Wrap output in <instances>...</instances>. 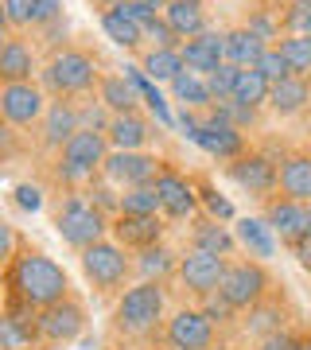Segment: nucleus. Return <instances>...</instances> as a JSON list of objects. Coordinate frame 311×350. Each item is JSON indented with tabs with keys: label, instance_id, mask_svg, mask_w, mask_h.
Returning <instances> with one entry per match:
<instances>
[{
	"label": "nucleus",
	"instance_id": "26",
	"mask_svg": "<svg viewBox=\"0 0 311 350\" xmlns=\"http://www.w3.org/2000/svg\"><path fill=\"white\" fill-rule=\"evenodd\" d=\"M101 27H105V36H109L117 47H137L140 39H144V27H140L129 12H121V8H109V12L101 16Z\"/></svg>",
	"mask_w": 311,
	"mask_h": 350
},
{
	"label": "nucleus",
	"instance_id": "50",
	"mask_svg": "<svg viewBox=\"0 0 311 350\" xmlns=\"http://www.w3.org/2000/svg\"><path fill=\"white\" fill-rule=\"evenodd\" d=\"M140 4H148L152 12H156V8H167V4H172V0H140Z\"/></svg>",
	"mask_w": 311,
	"mask_h": 350
},
{
	"label": "nucleus",
	"instance_id": "15",
	"mask_svg": "<svg viewBox=\"0 0 311 350\" xmlns=\"http://www.w3.org/2000/svg\"><path fill=\"white\" fill-rule=\"evenodd\" d=\"M230 179L237 187H245L249 195H269L280 183V172L265 156H241L237 163H230Z\"/></svg>",
	"mask_w": 311,
	"mask_h": 350
},
{
	"label": "nucleus",
	"instance_id": "52",
	"mask_svg": "<svg viewBox=\"0 0 311 350\" xmlns=\"http://www.w3.org/2000/svg\"><path fill=\"white\" fill-rule=\"evenodd\" d=\"M98 4H113V8H117V4H121V0H98Z\"/></svg>",
	"mask_w": 311,
	"mask_h": 350
},
{
	"label": "nucleus",
	"instance_id": "27",
	"mask_svg": "<svg viewBox=\"0 0 311 350\" xmlns=\"http://www.w3.org/2000/svg\"><path fill=\"white\" fill-rule=\"evenodd\" d=\"M234 98L241 101V105H261V101H269L273 98V82L257 70V66H245L241 75H237V86H234Z\"/></svg>",
	"mask_w": 311,
	"mask_h": 350
},
{
	"label": "nucleus",
	"instance_id": "18",
	"mask_svg": "<svg viewBox=\"0 0 311 350\" xmlns=\"http://www.w3.org/2000/svg\"><path fill=\"white\" fill-rule=\"evenodd\" d=\"M199 144L211 156H218V160H234L237 152H241V133H237V125H230L226 117H206L199 129Z\"/></svg>",
	"mask_w": 311,
	"mask_h": 350
},
{
	"label": "nucleus",
	"instance_id": "42",
	"mask_svg": "<svg viewBox=\"0 0 311 350\" xmlns=\"http://www.w3.org/2000/svg\"><path fill=\"white\" fill-rule=\"evenodd\" d=\"M144 31L156 39V47H175V31H172V24H167V20H152Z\"/></svg>",
	"mask_w": 311,
	"mask_h": 350
},
{
	"label": "nucleus",
	"instance_id": "17",
	"mask_svg": "<svg viewBox=\"0 0 311 350\" xmlns=\"http://www.w3.org/2000/svg\"><path fill=\"white\" fill-rule=\"evenodd\" d=\"M156 191H160V206L163 214H172V218H187V214H195V187L187 183L179 172H160L156 175Z\"/></svg>",
	"mask_w": 311,
	"mask_h": 350
},
{
	"label": "nucleus",
	"instance_id": "28",
	"mask_svg": "<svg viewBox=\"0 0 311 350\" xmlns=\"http://www.w3.org/2000/svg\"><path fill=\"white\" fill-rule=\"evenodd\" d=\"M172 94L179 101H183L187 109H206L214 101V94H211V86H206V78H199V75H191V70H183V75L172 82Z\"/></svg>",
	"mask_w": 311,
	"mask_h": 350
},
{
	"label": "nucleus",
	"instance_id": "8",
	"mask_svg": "<svg viewBox=\"0 0 311 350\" xmlns=\"http://www.w3.org/2000/svg\"><path fill=\"white\" fill-rule=\"evenodd\" d=\"M94 82V63H90V55L82 51H62L55 55L47 66V86L55 94H78V90H86Z\"/></svg>",
	"mask_w": 311,
	"mask_h": 350
},
{
	"label": "nucleus",
	"instance_id": "29",
	"mask_svg": "<svg viewBox=\"0 0 311 350\" xmlns=\"http://www.w3.org/2000/svg\"><path fill=\"white\" fill-rule=\"evenodd\" d=\"M140 98H144V94H140L129 78H105V82H101V101H105L113 113H133Z\"/></svg>",
	"mask_w": 311,
	"mask_h": 350
},
{
	"label": "nucleus",
	"instance_id": "23",
	"mask_svg": "<svg viewBox=\"0 0 311 350\" xmlns=\"http://www.w3.org/2000/svg\"><path fill=\"white\" fill-rule=\"evenodd\" d=\"M237 241H241L253 257H273L276 253L273 226L261 222V218H241V222H237Z\"/></svg>",
	"mask_w": 311,
	"mask_h": 350
},
{
	"label": "nucleus",
	"instance_id": "9",
	"mask_svg": "<svg viewBox=\"0 0 311 350\" xmlns=\"http://www.w3.org/2000/svg\"><path fill=\"white\" fill-rule=\"evenodd\" d=\"M82 327H86V312L75 300H59L39 312V335L47 342H70L82 335Z\"/></svg>",
	"mask_w": 311,
	"mask_h": 350
},
{
	"label": "nucleus",
	"instance_id": "40",
	"mask_svg": "<svg viewBox=\"0 0 311 350\" xmlns=\"http://www.w3.org/2000/svg\"><path fill=\"white\" fill-rule=\"evenodd\" d=\"M292 27H296V36H311V0H296V8H292Z\"/></svg>",
	"mask_w": 311,
	"mask_h": 350
},
{
	"label": "nucleus",
	"instance_id": "19",
	"mask_svg": "<svg viewBox=\"0 0 311 350\" xmlns=\"http://www.w3.org/2000/svg\"><path fill=\"white\" fill-rule=\"evenodd\" d=\"M163 20L172 24L175 36H183V39H199L202 31H206V24H202V8H199V0H172V4L163 8Z\"/></svg>",
	"mask_w": 311,
	"mask_h": 350
},
{
	"label": "nucleus",
	"instance_id": "10",
	"mask_svg": "<svg viewBox=\"0 0 311 350\" xmlns=\"http://www.w3.org/2000/svg\"><path fill=\"white\" fill-rule=\"evenodd\" d=\"M167 347L172 350H211L214 347V323L206 312H179L167 323Z\"/></svg>",
	"mask_w": 311,
	"mask_h": 350
},
{
	"label": "nucleus",
	"instance_id": "38",
	"mask_svg": "<svg viewBox=\"0 0 311 350\" xmlns=\"http://www.w3.org/2000/svg\"><path fill=\"white\" fill-rule=\"evenodd\" d=\"M172 253L160 250V245H152V250H144V257H140V273L144 276H163V273H172Z\"/></svg>",
	"mask_w": 311,
	"mask_h": 350
},
{
	"label": "nucleus",
	"instance_id": "39",
	"mask_svg": "<svg viewBox=\"0 0 311 350\" xmlns=\"http://www.w3.org/2000/svg\"><path fill=\"white\" fill-rule=\"evenodd\" d=\"M214 113H218V117H226L230 125H253V105H241L237 98H222Z\"/></svg>",
	"mask_w": 311,
	"mask_h": 350
},
{
	"label": "nucleus",
	"instance_id": "22",
	"mask_svg": "<svg viewBox=\"0 0 311 350\" xmlns=\"http://www.w3.org/2000/svg\"><path fill=\"white\" fill-rule=\"evenodd\" d=\"M280 191H284V199L311 202V156H292L280 167Z\"/></svg>",
	"mask_w": 311,
	"mask_h": 350
},
{
	"label": "nucleus",
	"instance_id": "7",
	"mask_svg": "<svg viewBox=\"0 0 311 350\" xmlns=\"http://www.w3.org/2000/svg\"><path fill=\"white\" fill-rule=\"evenodd\" d=\"M226 269H230V265H226L218 253H206V250H191L183 261H179V276H183V284L191 288L195 296H211L214 288H222Z\"/></svg>",
	"mask_w": 311,
	"mask_h": 350
},
{
	"label": "nucleus",
	"instance_id": "37",
	"mask_svg": "<svg viewBox=\"0 0 311 350\" xmlns=\"http://www.w3.org/2000/svg\"><path fill=\"white\" fill-rule=\"evenodd\" d=\"M257 70H261V75L269 78L273 86H276V82H284V78H292V66H288V59L280 55V47H276V51H265V59L257 63Z\"/></svg>",
	"mask_w": 311,
	"mask_h": 350
},
{
	"label": "nucleus",
	"instance_id": "53",
	"mask_svg": "<svg viewBox=\"0 0 311 350\" xmlns=\"http://www.w3.org/2000/svg\"><path fill=\"white\" fill-rule=\"evenodd\" d=\"M211 350H230V347H211Z\"/></svg>",
	"mask_w": 311,
	"mask_h": 350
},
{
	"label": "nucleus",
	"instance_id": "35",
	"mask_svg": "<svg viewBox=\"0 0 311 350\" xmlns=\"http://www.w3.org/2000/svg\"><path fill=\"white\" fill-rule=\"evenodd\" d=\"M237 75H241V66H234V63H222V66H218V70H214L211 78H206V86H211V94H214L218 101H222V98H234Z\"/></svg>",
	"mask_w": 311,
	"mask_h": 350
},
{
	"label": "nucleus",
	"instance_id": "44",
	"mask_svg": "<svg viewBox=\"0 0 311 350\" xmlns=\"http://www.w3.org/2000/svg\"><path fill=\"white\" fill-rule=\"evenodd\" d=\"M261 350H296V338L288 331H273V335L261 338Z\"/></svg>",
	"mask_w": 311,
	"mask_h": 350
},
{
	"label": "nucleus",
	"instance_id": "12",
	"mask_svg": "<svg viewBox=\"0 0 311 350\" xmlns=\"http://www.w3.org/2000/svg\"><path fill=\"white\" fill-rule=\"evenodd\" d=\"M265 222L273 226V234H280V241L296 245L299 238L311 234V206H303L296 199H276V202H269V218Z\"/></svg>",
	"mask_w": 311,
	"mask_h": 350
},
{
	"label": "nucleus",
	"instance_id": "36",
	"mask_svg": "<svg viewBox=\"0 0 311 350\" xmlns=\"http://www.w3.org/2000/svg\"><path fill=\"white\" fill-rule=\"evenodd\" d=\"M4 20L12 27H27L39 20V0H4Z\"/></svg>",
	"mask_w": 311,
	"mask_h": 350
},
{
	"label": "nucleus",
	"instance_id": "46",
	"mask_svg": "<svg viewBox=\"0 0 311 350\" xmlns=\"http://www.w3.org/2000/svg\"><path fill=\"white\" fill-rule=\"evenodd\" d=\"M62 12V0H39V20L36 24H51V20H59Z\"/></svg>",
	"mask_w": 311,
	"mask_h": 350
},
{
	"label": "nucleus",
	"instance_id": "25",
	"mask_svg": "<svg viewBox=\"0 0 311 350\" xmlns=\"http://www.w3.org/2000/svg\"><path fill=\"white\" fill-rule=\"evenodd\" d=\"M183 70H187L183 51H175V47H156V51H148V59H144V75H148L152 82H175Z\"/></svg>",
	"mask_w": 311,
	"mask_h": 350
},
{
	"label": "nucleus",
	"instance_id": "43",
	"mask_svg": "<svg viewBox=\"0 0 311 350\" xmlns=\"http://www.w3.org/2000/svg\"><path fill=\"white\" fill-rule=\"evenodd\" d=\"M39 187H31V183H20V187H16V206H20V211H39Z\"/></svg>",
	"mask_w": 311,
	"mask_h": 350
},
{
	"label": "nucleus",
	"instance_id": "31",
	"mask_svg": "<svg viewBox=\"0 0 311 350\" xmlns=\"http://www.w3.org/2000/svg\"><path fill=\"white\" fill-rule=\"evenodd\" d=\"M273 109L276 113H296L299 105H303V101H308V82H303V78H284V82H276L273 86Z\"/></svg>",
	"mask_w": 311,
	"mask_h": 350
},
{
	"label": "nucleus",
	"instance_id": "3",
	"mask_svg": "<svg viewBox=\"0 0 311 350\" xmlns=\"http://www.w3.org/2000/svg\"><path fill=\"white\" fill-rule=\"evenodd\" d=\"M160 315H163V292L152 280L129 288L121 296V304H117V323L124 331H148V327H156Z\"/></svg>",
	"mask_w": 311,
	"mask_h": 350
},
{
	"label": "nucleus",
	"instance_id": "32",
	"mask_svg": "<svg viewBox=\"0 0 311 350\" xmlns=\"http://www.w3.org/2000/svg\"><path fill=\"white\" fill-rule=\"evenodd\" d=\"M156 211H163L156 183H148V187H129L121 195V214H156Z\"/></svg>",
	"mask_w": 311,
	"mask_h": 350
},
{
	"label": "nucleus",
	"instance_id": "1",
	"mask_svg": "<svg viewBox=\"0 0 311 350\" xmlns=\"http://www.w3.org/2000/svg\"><path fill=\"white\" fill-rule=\"evenodd\" d=\"M4 280H8V292L12 296H20V300H27L31 308H51V304L66 300V273H62L59 265L51 261V257H43V253H20V257H12L8 261V273H4Z\"/></svg>",
	"mask_w": 311,
	"mask_h": 350
},
{
	"label": "nucleus",
	"instance_id": "21",
	"mask_svg": "<svg viewBox=\"0 0 311 350\" xmlns=\"http://www.w3.org/2000/svg\"><path fill=\"white\" fill-rule=\"evenodd\" d=\"M148 137H152L148 125L140 121L137 113H117V117L109 121V144L117 152H137Z\"/></svg>",
	"mask_w": 311,
	"mask_h": 350
},
{
	"label": "nucleus",
	"instance_id": "24",
	"mask_svg": "<svg viewBox=\"0 0 311 350\" xmlns=\"http://www.w3.org/2000/svg\"><path fill=\"white\" fill-rule=\"evenodd\" d=\"M31 70H36L31 51H27L20 39H8L4 51H0V75H4V82H27Z\"/></svg>",
	"mask_w": 311,
	"mask_h": 350
},
{
	"label": "nucleus",
	"instance_id": "45",
	"mask_svg": "<svg viewBox=\"0 0 311 350\" xmlns=\"http://www.w3.org/2000/svg\"><path fill=\"white\" fill-rule=\"evenodd\" d=\"M234 312H237V308H230L222 296H214V300L206 304V319H211V323H226V319H230Z\"/></svg>",
	"mask_w": 311,
	"mask_h": 350
},
{
	"label": "nucleus",
	"instance_id": "41",
	"mask_svg": "<svg viewBox=\"0 0 311 350\" xmlns=\"http://www.w3.org/2000/svg\"><path fill=\"white\" fill-rule=\"evenodd\" d=\"M117 8H121V12H129V16H133V20H137L140 27H148L152 20H156V12H152L148 4H140V0H121Z\"/></svg>",
	"mask_w": 311,
	"mask_h": 350
},
{
	"label": "nucleus",
	"instance_id": "16",
	"mask_svg": "<svg viewBox=\"0 0 311 350\" xmlns=\"http://www.w3.org/2000/svg\"><path fill=\"white\" fill-rule=\"evenodd\" d=\"M113 234L121 245H133V250H152L163 234V222L156 214H121L113 222Z\"/></svg>",
	"mask_w": 311,
	"mask_h": 350
},
{
	"label": "nucleus",
	"instance_id": "13",
	"mask_svg": "<svg viewBox=\"0 0 311 350\" xmlns=\"http://www.w3.org/2000/svg\"><path fill=\"white\" fill-rule=\"evenodd\" d=\"M183 63L191 75L199 78H211L218 66L226 63V36H218V31H202L199 39H191L183 47Z\"/></svg>",
	"mask_w": 311,
	"mask_h": 350
},
{
	"label": "nucleus",
	"instance_id": "51",
	"mask_svg": "<svg viewBox=\"0 0 311 350\" xmlns=\"http://www.w3.org/2000/svg\"><path fill=\"white\" fill-rule=\"evenodd\" d=\"M296 350H311V335H299L296 338Z\"/></svg>",
	"mask_w": 311,
	"mask_h": 350
},
{
	"label": "nucleus",
	"instance_id": "48",
	"mask_svg": "<svg viewBox=\"0 0 311 350\" xmlns=\"http://www.w3.org/2000/svg\"><path fill=\"white\" fill-rule=\"evenodd\" d=\"M292 250H296L299 265H303V269H311V234H308V238H299L296 245H292Z\"/></svg>",
	"mask_w": 311,
	"mask_h": 350
},
{
	"label": "nucleus",
	"instance_id": "47",
	"mask_svg": "<svg viewBox=\"0 0 311 350\" xmlns=\"http://www.w3.org/2000/svg\"><path fill=\"white\" fill-rule=\"evenodd\" d=\"M202 195H206V206H211V211L218 214V218H230V214H234V206H230L226 199H218L214 191H202Z\"/></svg>",
	"mask_w": 311,
	"mask_h": 350
},
{
	"label": "nucleus",
	"instance_id": "20",
	"mask_svg": "<svg viewBox=\"0 0 311 350\" xmlns=\"http://www.w3.org/2000/svg\"><path fill=\"white\" fill-rule=\"evenodd\" d=\"M265 59V39L261 36H253L249 27H241V31H230L226 36V63H234V66H257Z\"/></svg>",
	"mask_w": 311,
	"mask_h": 350
},
{
	"label": "nucleus",
	"instance_id": "6",
	"mask_svg": "<svg viewBox=\"0 0 311 350\" xmlns=\"http://www.w3.org/2000/svg\"><path fill=\"white\" fill-rule=\"evenodd\" d=\"M82 273L90 276V284L101 288V292H109L117 288L129 276V261H124V253L109 241H98V245H90L82 250Z\"/></svg>",
	"mask_w": 311,
	"mask_h": 350
},
{
	"label": "nucleus",
	"instance_id": "34",
	"mask_svg": "<svg viewBox=\"0 0 311 350\" xmlns=\"http://www.w3.org/2000/svg\"><path fill=\"white\" fill-rule=\"evenodd\" d=\"M280 55L288 59V66L292 70H299V75H308L311 70V36H292L280 43Z\"/></svg>",
	"mask_w": 311,
	"mask_h": 350
},
{
	"label": "nucleus",
	"instance_id": "2",
	"mask_svg": "<svg viewBox=\"0 0 311 350\" xmlns=\"http://www.w3.org/2000/svg\"><path fill=\"white\" fill-rule=\"evenodd\" d=\"M55 226H59V234H62L66 245L90 250V245H98L101 234H105V214H101L98 206L82 202V199H66L62 211L55 214Z\"/></svg>",
	"mask_w": 311,
	"mask_h": 350
},
{
	"label": "nucleus",
	"instance_id": "4",
	"mask_svg": "<svg viewBox=\"0 0 311 350\" xmlns=\"http://www.w3.org/2000/svg\"><path fill=\"white\" fill-rule=\"evenodd\" d=\"M265 288H269V273H265L261 265L253 261H237L226 269V280L218 288V296H222L230 308H253V304H261Z\"/></svg>",
	"mask_w": 311,
	"mask_h": 350
},
{
	"label": "nucleus",
	"instance_id": "5",
	"mask_svg": "<svg viewBox=\"0 0 311 350\" xmlns=\"http://www.w3.org/2000/svg\"><path fill=\"white\" fill-rule=\"evenodd\" d=\"M62 175L66 179H78V175H90L94 167H105V137L98 129H78L75 137L62 144Z\"/></svg>",
	"mask_w": 311,
	"mask_h": 350
},
{
	"label": "nucleus",
	"instance_id": "33",
	"mask_svg": "<svg viewBox=\"0 0 311 350\" xmlns=\"http://www.w3.org/2000/svg\"><path fill=\"white\" fill-rule=\"evenodd\" d=\"M195 250H206V253H218V257H226V253H234V238L226 234L222 226L199 222V226H195Z\"/></svg>",
	"mask_w": 311,
	"mask_h": 350
},
{
	"label": "nucleus",
	"instance_id": "11",
	"mask_svg": "<svg viewBox=\"0 0 311 350\" xmlns=\"http://www.w3.org/2000/svg\"><path fill=\"white\" fill-rule=\"evenodd\" d=\"M105 175L113 183H124V187H148L160 175V163L152 156H140V152H113L105 160Z\"/></svg>",
	"mask_w": 311,
	"mask_h": 350
},
{
	"label": "nucleus",
	"instance_id": "49",
	"mask_svg": "<svg viewBox=\"0 0 311 350\" xmlns=\"http://www.w3.org/2000/svg\"><path fill=\"white\" fill-rule=\"evenodd\" d=\"M273 323H276V312H257V319H253L249 327H253V331H269ZM269 335H273V331H269Z\"/></svg>",
	"mask_w": 311,
	"mask_h": 350
},
{
	"label": "nucleus",
	"instance_id": "30",
	"mask_svg": "<svg viewBox=\"0 0 311 350\" xmlns=\"http://www.w3.org/2000/svg\"><path fill=\"white\" fill-rule=\"evenodd\" d=\"M47 144H66V140L78 133V113L66 105V101H55L51 105V113H47Z\"/></svg>",
	"mask_w": 311,
	"mask_h": 350
},
{
	"label": "nucleus",
	"instance_id": "14",
	"mask_svg": "<svg viewBox=\"0 0 311 350\" xmlns=\"http://www.w3.org/2000/svg\"><path fill=\"white\" fill-rule=\"evenodd\" d=\"M0 109L12 125H31L39 113H43V94L31 82H4L0 94Z\"/></svg>",
	"mask_w": 311,
	"mask_h": 350
}]
</instances>
